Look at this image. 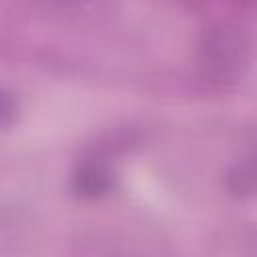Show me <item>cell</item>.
I'll use <instances>...</instances> for the list:
<instances>
[{"mask_svg": "<svg viewBox=\"0 0 257 257\" xmlns=\"http://www.w3.org/2000/svg\"><path fill=\"white\" fill-rule=\"evenodd\" d=\"M229 187L235 193H255L257 191V155L241 161L229 173Z\"/></svg>", "mask_w": 257, "mask_h": 257, "instance_id": "3", "label": "cell"}, {"mask_svg": "<svg viewBox=\"0 0 257 257\" xmlns=\"http://www.w3.org/2000/svg\"><path fill=\"white\" fill-rule=\"evenodd\" d=\"M110 185H112V181H110L108 171L98 163H84L72 175L74 191L88 199L102 197L110 189Z\"/></svg>", "mask_w": 257, "mask_h": 257, "instance_id": "2", "label": "cell"}, {"mask_svg": "<svg viewBox=\"0 0 257 257\" xmlns=\"http://www.w3.org/2000/svg\"><path fill=\"white\" fill-rule=\"evenodd\" d=\"M251 56V40L245 30L235 24L211 26L199 44V64L203 74L221 84L235 82L247 68Z\"/></svg>", "mask_w": 257, "mask_h": 257, "instance_id": "1", "label": "cell"}]
</instances>
